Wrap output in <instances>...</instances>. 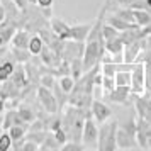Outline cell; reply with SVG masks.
I'll use <instances>...</instances> for the list:
<instances>
[{"label":"cell","instance_id":"6da1fadb","mask_svg":"<svg viewBox=\"0 0 151 151\" xmlns=\"http://www.w3.org/2000/svg\"><path fill=\"white\" fill-rule=\"evenodd\" d=\"M137 117L131 116L122 122L117 124V148L122 151H132L137 148L136 141Z\"/></svg>","mask_w":151,"mask_h":151},{"label":"cell","instance_id":"7a4b0ae2","mask_svg":"<svg viewBox=\"0 0 151 151\" xmlns=\"http://www.w3.org/2000/svg\"><path fill=\"white\" fill-rule=\"evenodd\" d=\"M117 124L119 121H107L99 127L97 151H117Z\"/></svg>","mask_w":151,"mask_h":151},{"label":"cell","instance_id":"3957f363","mask_svg":"<svg viewBox=\"0 0 151 151\" xmlns=\"http://www.w3.org/2000/svg\"><path fill=\"white\" fill-rule=\"evenodd\" d=\"M131 90L132 95H143L146 93V65L144 61H136L131 70Z\"/></svg>","mask_w":151,"mask_h":151},{"label":"cell","instance_id":"277c9868","mask_svg":"<svg viewBox=\"0 0 151 151\" xmlns=\"http://www.w3.org/2000/svg\"><path fill=\"white\" fill-rule=\"evenodd\" d=\"M99 124L95 122V119L92 117V112H90L87 119H85V124H83V132H82V143L85 148H93L97 146V139H99Z\"/></svg>","mask_w":151,"mask_h":151},{"label":"cell","instance_id":"5b68a950","mask_svg":"<svg viewBox=\"0 0 151 151\" xmlns=\"http://www.w3.org/2000/svg\"><path fill=\"white\" fill-rule=\"evenodd\" d=\"M37 99H39V104H41V107L46 112H48L49 116H55L58 109H60V105H58V99L56 95L51 92V88H46V87H39L37 88Z\"/></svg>","mask_w":151,"mask_h":151},{"label":"cell","instance_id":"8992f818","mask_svg":"<svg viewBox=\"0 0 151 151\" xmlns=\"http://www.w3.org/2000/svg\"><path fill=\"white\" fill-rule=\"evenodd\" d=\"M90 112H92V117L95 119V122L99 126L112 119V110L102 100H92V104H90Z\"/></svg>","mask_w":151,"mask_h":151},{"label":"cell","instance_id":"52a82bcc","mask_svg":"<svg viewBox=\"0 0 151 151\" xmlns=\"http://www.w3.org/2000/svg\"><path fill=\"white\" fill-rule=\"evenodd\" d=\"M134 109L139 119H144L146 122L151 124V97L148 93L134 95Z\"/></svg>","mask_w":151,"mask_h":151},{"label":"cell","instance_id":"ba28073f","mask_svg":"<svg viewBox=\"0 0 151 151\" xmlns=\"http://www.w3.org/2000/svg\"><path fill=\"white\" fill-rule=\"evenodd\" d=\"M144 44H146V39H139V41H134V42H129V44H124V63H132L139 61V56L143 53L144 49Z\"/></svg>","mask_w":151,"mask_h":151},{"label":"cell","instance_id":"9c48e42d","mask_svg":"<svg viewBox=\"0 0 151 151\" xmlns=\"http://www.w3.org/2000/svg\"><path fill=\"white\" fill-rule=\"evenodd\" d=\"M51 31H53V34L60 39V41H70L71 37H70V31H71V26H68L65 21H61L60 17H51Z\"/></svg>","mask_w":151,"mask_h":151},{"label":"cell","instance_id":"30bf717a","mask_svg":"<svg viewBox=\"0 0 151 151\" xmlns=\"http://www.w3.org/2000/svg\"><path fill=\"white\" fill-rule=\"evenodd\" d=\"M107 97H109L110 102L121 104V105H122V104H127V102H129V99H131V97H134V95H132V90H131V87L117 85V87L112 90V92H109V93H107Z\"/></svg>","mask_w":151,"mask_h":151},{"label":"cell","instance_id":"8fae6325","mask_svg":"<svg viewBox=\"0 0 151 151\" xmlns=\"http://www.w3.org/2000/svg\"><path fill=\"white\" fill-rule=\"evenodd\" d=\"M93 27V24H75L71 26V31H70V41H78V42H85L88 39L90 31Z\"/></svg>","mask_w":151,"mask_h":151},{"label":"cell","instance_id":"7c38bea8","mask_svg":"<svg viewBox=\"0 0 151 151\" xmlns=\"http://www.w3.org/2000/svg\"><path fill=\"white\" fill-rule=\"evenodd\" d=\"M105 22H107V24H110L112 27H116L117 31H121V32H122V31H131V29H136L137 27L134 22L126 21V19H122L121 15H117L116 12H114V14H107Z\"/></svg>","mask_w":151,"mask_h":151},{"label":"cell","instance_id":"4fadbf2b","mask_svg":"<svg viewBox=\"0 0 151 151\" xmlns=\"http://www.w3.org/2000/svg\"><path fill=\"white\" fill-rule=\"evenodd\" d=\"M29 41H31V34L27 31H17L12 36V48H21V49H27L29 48Z\"/></svg>","mask_w":151,"mask_h":151},{"label":"cell","instance_id":"5bb4252c","mask_svg":"<svg viewBox=\"0 0 151 151\" xmlns=\"http://www.w3.org/2000/svg\"><path fill=\"white\" fill-rule=\"evenodd\" d=\"M15 63L12 60H0V82H7L15 71Z\"/></svg>","mask_w":151,"mask_h":151},{"label":"cell","instance_id":"9a60e30c","mask_svg":"<svg viewBox=\"0 0 151 151\" xmlns=\"http://www.w3.org/2000/svg\"><path fill=\"white\" fill-rule=\"evenodd\" d=\"M15 124H27V122H24V121H22L17 110H9V112H5V114H4V122H2V129L7 131V129H10L12 126H15Z\"/></svg>","mask_w":151,"mask_h":151},{"label":"cell","instance_id":"2e32d148","mask_svg":"<svg viewBox=\"0 0 151 151\" xmlns=\"http://www.w3.org/2000/svg\"><path fill=\"white\" fill-rule=\"evenodd\" d=\"M134 22L137 27L151 26V12L144 10V9H134Z\"/></svg>","mask_w":151,"mask_h":151},{"label":"cell","instance_id":"e0dca14e","mask_svg":"<svg viewBox=\"0 0 151 151\" xmlns=\"http://www.w3.org/2000/svg\"><path fill=\"white\" fill-rule=\"evenodd\" d=\"M29 53L32 56H39L42 53V49H44V39H42L41 36H31V41H29Z\"/></svg>","mask_w":151,"mask_h":151},{"label":"cell","instance_id":"ac0fdd59","mask_svg":"<svg viewBox=\"0 0 151 151\" xmlns=\"http://www.w3.org/2000/svg\"><path fill=\"white\" fill-rule=\"evenodd\" d=\"M105 51L110 53V55H122L124 42H122V39H121V36H119V37H114V39H109V41H105Z\"/></svg>","mask_w":151,"mask_h":151},{"label":"cell","instance_id":"d6986e66","mask_svg":"<svg viewBox=\"0 0 151 151\" xmlns=\"http://www.w3.org/2000/svg\"><path fill=\"white\" fill-rule=\"evenodd\" d=\"M58 85H60V88L68 95V93H71L73 92V88H75V85H76V80L73 78L71 75H63L60 80H58Z\"/></svg>","mask_w":151,"mask_h":151},{"label":"cell","instance_id":"ffe728a7","mask_svg":"<svg viewBox=\"0 0 151 151\" xmlns=\"http://www.w3.org/2000/svg\"><path fill=\"white\" fill-rule=\"evenodd\" d=\"M26 131H27V124H15L9 129V134L14 139V143H17L21 139H26Z\"/></svg>","mask_w":151,"mask_h":151},{"label":"cell","instance_id":"44dd1931","mask_svg":"<svg viewBox=\"0 0 151 151\" xmlns=\"http://www.w3.org/2000/svg\"><path fill=\"white\" fill-rule=\"evenodd\" d=\"M116 85H124V87H131V70H119L116 73Z\"/></svg>","mask_w":151,"mask_h":151},{"label":"cell","instance_id":"7402d4cb","mask_svg":"<svg viewBox=\"0 0 151 151\" xmlns=\"http://www.w3.org/2000/svg\"><path fill=\"white\" fill-rule=\"evenodd\" d=\"M17 112H19V116H21V119L24 121V122H34L36 121V114L34 110L31 109V107H27V105H21L19 109H17Z\"/></svg>","mask_w":151,"mask_h":151},{"label":"cell","instance_id":"603a6c76","mask_svg":"<svg viewBox=\"0 0 151 151\" xmlns=\"http://www.w3.org/2000/svg\"><path fill=\"white\" fill-rule=\"evenodd\" d=\"M100 70H102V75L105 76H116V73L119 71V65L117 63H100Z\"/></svg>","mask_w":151,"mask_h":151},{"label":"cell","instance_id":"cb8c5ba5","mask_svg":"<svg viewBox=\"0 0 151 151\" xmlns=\"http://www.w3.org/2000/svg\"><path fill=\"white\" fill-rule=\"evenodd\" d=\"M10 80H12V82H14L15 85L21 88L22 85L26 83V70L21 68V66H17V68H15V71H14V75L10 76Z\"/></svg>","mask_w":151,"mask_h":151},{"label":"cell","instance_id":"d4e9b609","mask_svg":"<svg viewBox=\"0 0 151 151\" xmlns=\"http://www.w3.org/2000/svg\"><path fill=\"white\" fill-rule=\"evenodd\" d=\"M14 146V139L10 137L9 132H2L0 134V151H10Z\"/></svg>","mask_w":151,"mask_h":151},{"label":"cell","instance_id":"484cf974","mask_svg":"<svg viewBox=\"0 0 151 151\" xmlns=\"http://www.w3.org/2000/svg\"><path fill=\"white\" fill-rule=\"evenodd\" d=\"M60 151H85V146L80 141H66L60 148Z\"/></svg>","mask_w":151,"mask_h":151},{"label":"cell","instance_id":"4316f807","mask_svg":"<svg viewBox=\"0 0 151 151\" xmlns=\"http://www.w3.org/2000/svg\"><path fill=\"white\" fill-rule=\"evenodd\" d=\"M100 87H102V90L105 92V95H107L109 92H112V90L117 87V85H116V78H114V76H105V75H104L102 85H100Z\"/></svg>","mask_w":151,"mask_h":151},{"label":"cell","instance_id":"83f0119b","mask_svg":"<svg viewBox=\"0 0 151 151\" xmlns=\"http://www.w3.org/2000/svg\"><path fill=\"white\" fill-rule=\"evenodd\" d=\"M10 53H12V56H14L19 63L27 61L29 55H31V53H29V49H21V48H12V51H10Z\"/></svg>","mask_w":151,"mask_h":151},{"label":"cell","instance_id":"f1b7e54d","mask_svg":"<svg viewBox=\"0 0 151 151\" xmlns=\"http://www.w3.org/2000/svg\"><path fill=\"white\" fill-rule=\"evenodd\" d=\"M39 83H41L42 87H46V88H55V76L53 75H42L41 78H39Z\"/></svg>","mask_w":151,"mask_h":151},{"label":"cell","instance_id":"f546056e","mask_svg":"<svg viewBox=\"0 0 151 151\" xmlns=\"http://www.w3.org/2000/svg\"><path fill=\"white\" fill-rule=\"evenodd\" d=\"M55 4V0H36V5L41 9H51Z\"/></svg>","mask_w":151,"mask_h":151},{"label":"cell","instance_id":"4dcf8cb0","mask_svg":"<svg viewBox=\"0 0 151 151\" xmlns=\"http://www.w3.org/2000/svg\"><path fill=\"white\" fill-rule=\"evenodd\" d=\"M12 2H14L15 4V7L19 9V10H26V9H27V0H12Z\"/></svg>","mask_w":151,"mask_h":151},{"label":"cell","instance_id":"1f68e13d","mask_svg":"<svg viewBox=\"0 0 151 151\" xmlns=\"http://www.w3.org/2000/svg\"><path fill=\"white\" fill-rule=\"evenodd\" d=\"M5 107H7V104H5V99H4V97H0V116L4 114Z\"/></svg>","mask_w":151,"mask_h":151},{"label":"cell","instance_id":"d6a6232c","mask_svg":"<svg viewBox=\"0 0 151 151\" xmlns=\"http://www.w3.org/2000/svg\"><path fill=\"white\" fill-rule=\"evenodd\" d=\"M4 15H5V7H4V4H2V0H0V21L4 19Z\"/></svg>","mask_w":151,"mask_h":151},{"label":"cell","instance_id":"836d02e7","mask_svg":"<svg viewBox=\"0 0 151 151\" xmlns=\"http://www.w3.org/2000/svg\"><path fill=\"white\" fill-rule=\"evenodd\" d=\"M148 151H151V126L148 129Z\"/></svg>","mask_w":151,"mask_h":151},{"label":"cell","instance_id":"e575fe53","mask_svg":"<svg viewBox=\"0 0 151 151\" xmlns=\"http://www.w3.org/2000/svg\"><path fill=\"white\" fill-rule=\"evenodd\" d=\"M37 151H60V150H48V148H41V150H37Z\"/></svg>","mask_w":151,"mask_h":151},{"label":"cell","instance_id":"d590c367","mask_svg":"<svg viewBox=\"0 0 151 151\" xmlns=\"http://www.w3.org/2000/svg\"><path fill=\"white\" fill-rule=\"evenodd\" d=\"M2 122H4V114L0 116V127H2Z\"/></svg>","mask_w":151,"mask_h":151},{"label":"cell","instance_id":"8d00e7d4","mask_svg":"<svg viewBox=\"0 0 151 151\" xmlns=\"http://www.w3.org/2000/svg\"><path fill=\"white\" fill-rule=\"evenodd\" d=\"M29 4H36V0H27Z\"/></svg>","mask_w":151,"mask_h":151},{"label":"cell","instance_id":"74e56055","mask_svg":"<svg viewBox=\"0 0 151 151\" xmlns=\"http://www.w3.org/2000/svg\"><path fill=\"white\" fill-rule=\"evenodd\" d=\"M85 151H93V150H90V148H85Z\"/></svg>","mask_w":151,"mask_h":151},{"label":"cell","instance_id":"f35d334b","mask_svg":"<svg viewBox=\"0 0 151 151\" xmlns=\"http://www.w3.org/2000/svg\"><path fill=\"white\" fill-rule=\"evenodd\" d=\"M146 93H148V95H150V97H151V90H150V92H146Z\"/></svg>","mask_w":151,"mask_h":151}]
</instances>
